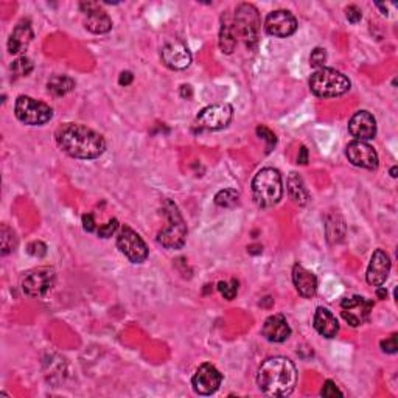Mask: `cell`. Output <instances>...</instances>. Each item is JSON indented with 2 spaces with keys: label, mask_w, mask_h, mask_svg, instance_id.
I'll return each mask as SVG.
<instances>
[{
  "label": "cell",
  "mask_w": 398,
  "mask_h": 398,
  "mask_svg": "<svg viewBox=\"0 0 398 398\" xmlns=\"http://www.w3.org/2000/svg\"><path fill=\"white\" fill-rule=\"evenodd\" d=\"M56 145L75 159H97L106 151V140L94 129L78 123H66L55 133Z\"/></svg>",
  "instance_id": "6da1fadb"
},
{
  "label": "cell",
  "mask_w": 398,
  "mask_h": 398,
  "mask_svg": "<svg viewBox=\"0 0 398 398\" xmlns=\"http://www.w3.org/2000/svg\"><path fill=\"white\" fill-rule=\"evenodd\" d=\"M257 385L265 395L288 397L297 385V370L285 356L267 358L257 372Z\"/></svg>",
  "instance_id": "7a4b0ae2"
},
{
  "label": "cell",
  "mask_w": 398,
  "mask_h": 398,
  "mask_svg": "<svg viewBox=\"0 0 398 398\" xmlns=\"http://www.w3.org/2000/svg\"><path fill=\"white\" fill-rule=\"evenodd\" d=\"M252 198L262 209H270L277 205L283 196L282 174L275 168H262L252 179Z\"/></svg>",
  "instance_id": "3957f363"
},
{
  "label": "cell",
  "mask_w": 398,
  "mask_h": 398,
  "mask_svg": "<svg viewBox=\"0 0 398 398\" xmlns=\"http://www.w3.org/2000/svg\"><path fill=\"white\" fill-rule=\"evenodd\" d=\"M310 90L320 98H336L350 90L351 83L346 75L334 71V68H319L311 75L308 81Z\"/></svg>",
  "instance_id": "277c9868"
},
{
  "label": "cell",
  "mask_w": 398,
  "mask_h": 398,
  "mask_svg": "<svg viewBox=\"0 0 398 398\" xmlns=\"http://www.w3.org/2000/svg\"><path fill=\"white\" fill-rule=\"evenodd\" d=\"M164 212L168 219V226L157 235V243L162 244L165 249H181L186 244L187 224L183 221L181 212L170 199H165Z\"/></svg>",
  "instance_id": "5b68a950"
},
{
  "label": "cell",
  "mask_w": 398,
  "mask_h": 398,
  "mask_svg": "<svg viewBox=\"0 0 398 398\" xmlns=\"http://www.w3.org/2000/svg\"><path fill=\"white\" fill-rule=\"evenodd\" d=\"M234 24L236 35H239L246 47L254 50L258 44L260 35V14L258 10L252 4H240L235 10Z\"/></svg>",
  "instance_id": "8992f818"
},
{
  "label": "cell",
  "mask_w": 398,
  "mask_h": 398,
  "mask_svg": "<svg viewBox=\"0 0 398 398\" xmlns=\"http://www.w3.org/2000/svg\"><path fill=\"white\" fill-rule=\"evenodd\" d=\"M14 114L22 123L28 126H42L53 119V109L47 103L28 95H19L14 103Z\"/></svg>",
  "instance_id": "52a82bcc"
},
{
  "label": "cell",
  "mask_w": 398,
  "mask_h": 398,
  "mask_svg": "<svg viewBox=\"0 0 398 398\" xmlns=\"http://www.w3.org/2000/svg\"><path fill=\"white\" fill-rule=\"evenodd\" d=\"M234 117V108L229 103H217L198 114L195 125L199 131H221L229 126Z\"/></svg>",
  "instance_id": "ba28073f"
},
{
  "label": "cell",
  "mask_w": 398,
  "mask_h": 398,
  "mask_svg": "<svg viewBox=\"0 0 398 398\" xmlns=\"http://www.w3.org/2000/svg\"><path fill=\"white\" fill-rule=\"evenodd\" d=\"M117 248L131 263H143L148 258V246L129 226H121L117 234Z\"/></svg>",
  "instance_id": "9c48e42d"
},
{
  "label": "cell",
  "mask_w": 398,
  "mask_h": 398,
  "mask_svg": "<svg viewBox=\"0 0 398 398\" xmlns=\"http://www.w3.org/2000/svg\"><path fill=\"white\" fill-rule=\"evenodd\" d=\"M56 274L53 267H36V270L28 271L24 277H22V291L28 297H44L47 296L49 291L55 285Z\"/></svg>",
  "instance_id": "30bf717a"
},
{
  "label": "cell",
  "mask_w": 398,
  "mask_h": 398,
  "mask_svg": "<svg viewBox=\"0 0 398 398\" xmlns=\"http://www.w3.org/2000/svg\"><path fill=\"white\" fill-rule=\"evenodd\" d=\"M341 315L344 320L351 327H359L369 320L370 311L373 308V302L363 296L346 297L341 302Z\"/></svg>",
  "instance_id": "8fae6325"
},
{
  "label": "cell",
  "mask_w": 398,
  "mask_h": 398,
  "mask_svg": "<svg viewBox=\"0 0 398 398\" xmlns=\"http://www.w3.org/2000/svg\"><path fill=\"white\" fill-rule=\"evenodd\" d=\"M221 382H223V375L217 369L215 366L205 363L198 367L196 373L191 378V386L198 395H212L219 389Z\"/></svg>",
  "instance_id": "7c38bea8"
},
{
  "label": "cell",
  "mask_w": 398,
  "mask_h": 398,
  "mask_svg": "<svg viewBox=\"0 0 398 398\" xmlns=\"http://www.w3.org/2000/svg\"><path fill=\"white\" fill-rule=\"evenodd\" d=\"M266 33L274 37H289L296 33L297 19L288 10H275L265 19Z\"/></svg>",
  "instance_id": "4fadbf2b"
},
{
  "label": "cell",
  "mask_w": 398,
  "mask_h": 398,
  "mask_svg": "<svg viewBox=\"0 0 398 398\" xmlns=\"http://www.w3.org/2000/svg\"><path fill=\"white\" fill-rule=\"evenodd\" d=\"M346 156L351 165L366 168V170H377L380 164L378 152L372 145L363 140L350 142L346 148Z\"/></svg>",
  "instance_id": "5bb4252c"
},
{
  "label": "cell",
  "mask_w": 398,
  "mask_h": 398,
  "mask_svg": "<svg viewBox=\"0 0 398 398\" xmlns=\"http://www.w3.org/2000/svg\"><path fill=\"white\" fill-rule=\"evenodd\" d=\"M80 10L84 16V27H86L90 33L104 35L111 32L112 20L108 16V13L100 6V4L83 2L80 5Z\"/></svg>",
  "instance_id": "9a60e30c"
},
{
  "label": "cell",
  "mask_w": 398,
  "mask_h": 398,
  "mask_svg": "<svg viewBox=\"0 0 398 398\" xmlns=\"http://www.w3.org/2000/svg\"><path fill=\"white\" fill-rule=\"evenodd\" d=\"M160 58H162V63L171 71H186L191 64L190 50L186 44L178 40L164 45L162 50H160Z\"/></svg>",
  "instance_id": "2e32d148"
},
{
  "label": "cell",
  "mask_w": 398,
  "mask_h": 398,
  "mask_svg": "<svg viewBox=\"0 0 398 398\" xmlns=\"http://www.w3.org/2000/svg\"><path fill=\"white\" fill-rule=\"evenodd\" d=\"M390 258L385 251L377 249L370 257L369 267H367L366 280L372 287H382L386 283L390 272Z\"/></svg>",
  "instance_id": "e0dca14e"
},
{
  "label": "cell",
  "mask_w": 398,
  "mask_h": 398,
  "mask_svg": "<svg viewBox=\"0 0 398 398\" xmlns=\"http://www.w3.org/2000/svg\"><path fill=\"white\" fill-rule=\"evenodd\" d=\"M349 133L355 140H370L377 135V120L367 111H359L349 121Z\"/></svg>",
  "instance_id": "ac0fdd59"
},
{
  "label": "cell",
  "mask_w": 398,
  "mask_h": 398,
  "mask_svg": "<svg viewBox=\"0 0 398 398\" xmlns=\"http://www.w3.org/2000/svg\"><path fill=\"white\" fill-rule=\"evenodd\" d=\"M33 37L35 33H33L32 20L30 19L19 20L18 25L14 27L13 33L10 35L8 52L11 55H20V53H24L28 49V45L33 41Z\"/></svg>",
  "instance_id": "d6986e66"
},
{
  "label": "cell",
  "mask_w": 398,
  "mask_h": 398,
  "mask_svg": "<svg viewBox=\"0 0 398 398\" xmlns=\"http://www.w3.org/2000/svg\"><path fill=\"white\" fill-rule=\"evenodd\" d=\"M262 334L265 336V339L270 342L280 344L285 342L291 336V327L283 315H272L265 320L262 327Z\"/></svg>",
  "instance_id": "ffe728a7"
},
{
  "label": "cell",
  "mask_w": 398,
  "mask_h": 398,
  "mask_svg": "<svg viewBox=\"0 0 398 398\" xmlns=\"http://www.w3.org/2000/svg\"><path fill=\"white\" fill-rule=\"evenodd\" d=\"M293 282L297 293L303 298L315 297L318 293V279L311 271L305 270L302 265H294L293 267Z\"/></svg>",
  "instance_id": "44dd1931"
},
{
  "label": "cell",
  "mask_w": 398,
  "mask_h": 398,
  "mask_svg": "<svg viewBox=\"0 0 398 398\" xmlns=\"http://www.w3.org/2000/svg\"><path fill=\"white\" fill-rule=\"evenodd\" d=\"M313 325H315L316 332L320 336H324V338H328V339L334 338V336L339 332L338 319L334 318V315L330 310L324 308V307H318L315 313V318H313Z\"/></svg>",
  "instance_id": "7402d4cb"
},
{
  "label": "cell",
  "mask_w": 398,
  "mask_h": 398,
  "mask_svg": "<svg viewBox=\"0 0 398 398\" xmlns=\"http://www.w3.org/2000/svg\"><path fill=\"white\" fill-rule=\"evenodd\" d=\"M236 30L234 24V18L231 16V13L226 11L221 16V28H219V49L226 55H231V53L236 47Z\"/></svg>",
  "instance_id": "603a6c76"
},
{
  "label": "cell",
  "mask_w": 398,
  "mask_h": 398,
  "mask_svg": "<svg viewBox=\"0 0 398 398\" xmlns=\"http://www.w3.org/2000/svg\"><path fill=\"white\" fill-rule=\"evenodd\" d=\"M288 193L289 198L298 205H307V203L310 201V193L307 187H305L303 179L298 176L297 173H291L288 178V183H287Z\"/></svg>",
  "instance_id": "cb8c5ba5"
},
{
  "label": "cell",
  "mask_w": 398,
  "mask_h": 398,
  "mask_svg": "<svg viewBox=\"0 0 398 398\" xmlns=\"http://www.w3.org/2000/svg\"><path fill=\"white\" fill-rule=\"evenodd\" d=\"M75 89V80L67 75H53L47 83V90L53 97H64Z\"/></svg>",
  "instance_id": "d4e9b609"
},
{
  "label": "cell",
  "mask_w": 398,
  "mask_h": 398,
  "mask_svg": "<svg viewBox=\"0 0 398 398\" xmlns=\"http://www.w3.org/2000/svg\"><path fill=\"white\" fill-rule=\"evenodd\" d=\"M240 203V193L234 188H224L215 195V204L218 207L232 209Z\"/></svg>",
  "instance_id": "484cf974"
},
{
  "label": "cell",
  "mask_w": 398,
  "mask_h": 398,
  "mask_svg": "<svg viewBox=\"0 0 398 398\" xmlns=\"http://www.w3.org/2000/svg\"><path fill=\"white\" fill-rule=\"evenodd\" d=\"M0 243H2V255H8L16 248V239H14L13 229L6 224H2V229H0Z\"/></svg>",
  "instance_id": "4316f807"
},
{
  "label": "cell",
  "mask_w": 398,
  "mask_h": 398,
  "mask_svg": "<svg viewBox=\"0 0 398 398\" xmlns=\"http://www.w3.org/2000/svg\"><path fill=\"white\" fill-rule=\"evenodd\" d=\"M11 72L14 76H28L33 72V63L32 59L27 56H20L16 61H13L11 64Z\"/></svg>",
  "instance_id": "83f0119b"
},
{
  "label": "cell",
  "mask_w": 398,
  "mask_h": 398,
  "mask_svg": "<svg viewBox=\"0 0 398 398\" xmlns=\"http://www.w3.org/2000/svg\"><path fill=\"white\" fill-rule=\"evenodd\" d=\"M218 291L221 293L226 301H234L239 294V282L231 280V282H219L218 283Z\"/></svg>",
  "instance_id": "f1b7e54d"
},
{
  "label": "cell",
  "mask_w": 398,
  "mask_h": 398,
  "mask_svg": "<svg viewBox=\"0 0 398 398\" xmlns=\"http://www.w3.org/2000/svg\"><path fill=\"white\" fill-rule=\"evenodd\" d=\"M257 135L260 137V139H263L266 142V152H270L275 147V145H277V137H275V134L271 131L270 128L258 126L257 128Z\"/></svg>",
  "instance_id": "f546056e"
},
{
  "label": "cell",
  "mask_w": 398,
  "mask_h": 398,
  "mask_svg": "<svg viewBox=\"0 0 398 398\" xmlns=\"http://www.w3.org/2000/svg\"><path fill=\"white\" fill-rule=\"evenodd\" d=\"M119 229H120L119 221H117L116 218H112V219H109L106 224L100 226L97 234H98L100 239H111V236H112L114 234H116V232L119 231Z\"/></svg>",
  "instance_id": "4dcf8cb0"
},
{
  "label": "cell",
  "mask_w": 398,
  "mask_h": 398,
  "mask_svg": "<svg viewBox=\"0 0 398 398\" xmlns=\"http://www.w3.org/2000/svg\"><path fill=\"white\" fill-rule=\"evenodd\" d=\"M327 63V52L325 49H315L311 52V55H310V64L311 67H315L316 71H319V68H324Z\"/></svg>",
  "instance_id": "1f68e13d"
},
{
  "label": "cell",
  "mask_w": 398,
  "mask_h": 398,
  "mask_svg": "<svg viewBox=\"0 0 398 398\" xmlns=\"http://www.w3.org/2000/svg\"><path fill=\"white\" fill-rule=\"evenodd\" d=\"M320 395H322V397H328V398H333V397H336V395L342 397L344 394L341 392L339 387L336 386L332 380H327V381L324 382L322 390H320Z\"/></svg>",
  "instance_id": "d6a6232c"
},
{
  "label": "cell",
  "mask_w": 398,
  "mask_h": 398,
  "mask_svg": "<svg viewBox=\"0 0 398 398\" xmlns=\"http://www.w3.org/2000/svg\"><path fill=\"white\" fill-rule=\"evenodd\" d=\"M28 254L33 255V257L41 258V257H44L45 254H47V246H45L42 241L30 243L28 244Z\"/></svg>",
  "instance_id": "836d02e7"
},
{
  "label": "cell",
  "mask_w": 398,
  "mask_h": 398,
  "mask_svg": "<svg viewBox=\"0 0 398 398\" xmlns=\"http://www.w3.org/2000/svg\"><path fill=\"white\" fill-rule=\"evenodd\" d=\"M346 18L350 24H358V22L363 18V13L356 5H350L346 8Z\"/></svg>",
  "instance_id": "e575fe53"
},
{
  "label": "cell",
  "mask_w": 398,
  "mask_h": 398,
  "mask_svg": "<svg viewBox=\"0 0 398 398\" xmlns=\"http://www.w3.org/2000/svg\"><path fill=\"white\" fill-rule=\"evenodd\" d=\"M381 349L385 354L389 355H394L397 354V349H398V344H397V334L394 333L390 338H387L386 341H381Z\"/></svg>",
  "instance_id": "d590c367"
},
{
  "label": "cell",
  "mask_w": 398,
  "mask_h": 398,
  "mask_svg": "<svg viewBox=\"0 0 398 398\" xmlns=\"http://www.w3.org/2000/svg\"><path fill=\"white\" fill-rule=\"evenodd\" d=\"M83 227L86 232H94L97 229L95 219H94V215H92V213H86V215H83Z\"/></svg>",
  "instance_id": "8d00e7d4"
},
{
  "label": "cell",
  "mask_w": 398,
  "mask_h": 398,
  "mask_svg": "<svg viewBox=\"0 0 398 398\" xmlns=\"http://www.w3.org/2000/svg\"><path fill=\"white\" fill-rule=\"evenodd\" d=\"M134 80V75L131 72H121L119 76V83L121 86H128V84H131Z\"/></svg>",
  "instance_id": "74e56055"
},
{
  "label": "cell",
  "mask_w": 398,
  "mask_h": 398,
  "mask_svg": "<svg viewBox=\"0 0 398 398\" xmlns=\"http://www.w3.org/2000/svg\"><path fill=\"white\" fill-rule=\"evenodd\" d=\"M297 162L301 164V165H307V162H308V150L305 148V147H302L301 150H298Z\"/></svg>",
  "instance_id": "f35d334b"
},
{
  "label": "cell",
  "mask_w": 398,
  "mask_h": 398,
  "mask_svg": "<svg viewBox=\"0 0 398 398\" xmlns=\"http://www.w3.org/2000/svg\"><path fill=\"white\" fill-rule=\"evenodd\" d=\"M377 296L378 298H386L387 297V291L385 287H377Z\"/></svg>",
  "instance_id": "ab89813d"
},
{
  "label": "cell",
  "mask_w": 398,
  "mask_h": 398,
  "mask_svg": "<svg viewBox=\"0 0 398 398\" xmlns=\"http://www.w3.org/2000/svg\"><path fill=\"white\" fill-rule=\"evenodd\" d=\"M377 8H380V10L382 11V14H385V16H387V8H386V6H385V5L378 4V5H377Z\"/></svg>",
  "instance_id": "60d3db41"
},
{
  "label": "cell",
  "mask_w": 398,
  "mask_h": 398,
  "mask_svg": "<svg viewBox=\"0 0 398 398\" xmlns=\"http://www.w3.org/2000/svg\"><path fill=\"white\" fill-rule=\"evenodd\" d=\"M390 176H392V178H397V167L390 168Z\"/></svg>",
  "instance_id": "b9f144b4"
}]
</instances>
